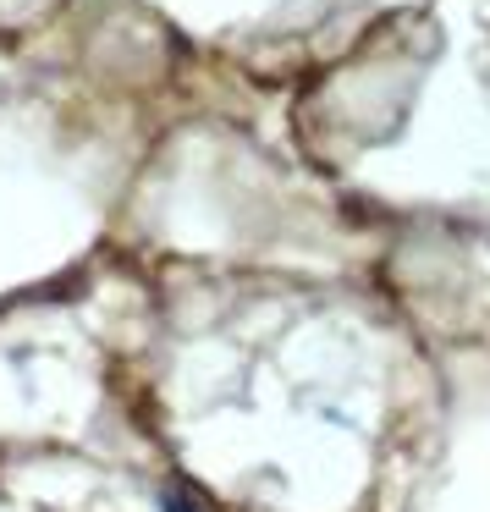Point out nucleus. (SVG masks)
I'll use <instances>...</instances> for the list:
<instances>
[{
    "mask_svg": "<svg viewBox=\"0 0 490 512\" xmlns=\"http://www.w3.org/2000/svg\"><path fill=\"white\" fill-rule=\"evenodd\" d=\"M166 512H199V507H193V501L182 496V490H166Z\"/></svg>",
    "mask_w": 490,
    "mask_h": 512,
    "instance_id": "1",
    "label": "nucleus"
}]
</instances>
